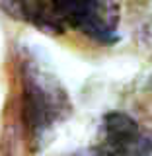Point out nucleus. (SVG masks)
I'll return each mask as SVG.
<instances>
[{
    "mask_svg": "<svg viewBox=\"0 0 152 156\" xmlns=\"http://www.w3.org/2000/svg\"><path fill=\"white\" fill-rule=\"evenodd\" d=\"M22 117L29 139L39 140L55 123L70 113V101L61 84L31 58L19 62Z\"/></svg>",
    "mask_w": 152,
    "mask_h": 156,
    "instance_id": "f257e3e1",
    "label": "nucleus"
},
{
    "mask_svg": "<svg viewBox=\"0 0 152 156\" xmlns=\"http://www.w3.org/2000/svg\"><path fill=\"white\" fill-rule=\"evenodd\" d=\"M51 10L61 23L97 43L117 39L119 8L115 0H51Z\"/></svg>",
    "mask_w": 152,
    "mask_h": 156,
    "instance_id": "f03ea898",
    "label": "nucleus"
},
{
    "mask_svg": "<svg viewBox=\"0 0 152 156\" xmlns=\"http://www.w3.org/2000/svg\"><path fill=\"white\" fill-rule=\"evenodd\" d=\"M101 150L113 154H146L152 150V139L127 113L113 111L104 119Z\"/></svg>",
    "mask_w": 152,
    "mask_h": 156,
    "instance_id": "7ed1b4c3",
    "label": "nucleus"
},
{
    "mask_svg": "<svg viewBox=\"0 0 152 156\" xmlns=\"http://www.w3.org/2000/svg\"><path fill=\"white\" fill-rule=\"evenodd\" d=\"M150 86H152V82H150Z\"/></svg>",
    "mask_w": 152,
    "mask_h": 156,
    "instance_id": "20e7f679",
    "label": "nucleus"
}]
</instances>
